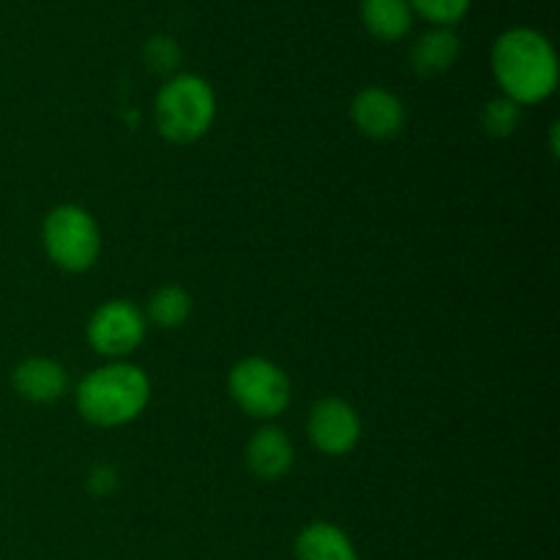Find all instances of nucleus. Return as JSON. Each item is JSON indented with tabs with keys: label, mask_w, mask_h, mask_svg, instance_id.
Masks as SVG:
<instances>
[{
	"label": "nucleus",
	"mask_w": 560,
	"mask_h": 560,
	"mask_svg": "<svg viewBox=\"0 0 560 560\" xmlns=\"http://www.w3.org/2000/svg\"><path fill=\"white\" fill-rule=\"evenodd\" d=\"M492 74L503 96L517 107L539 104L558 88L560 66L550 38L536 27H509L492 44Z\"/></svg>",
	"instance_id": "nucleus-1"
},
{
	"label": "nucleus",
	"mask_w": 560,
	"mask_h": 560,
	"mask_svg": "<svg viewBox=\"0 0 560 560\" xmlns=\"http://www.w3.org/2000/svg\"><path fill=\"white\" fill-rule=\"evenodd\" d=\"M77 410L93 427H124L145 413L151 381L145 370L129 361H113L88 372L74 394Z\"/></svg>",
	"instance_id": "nucleus-2"
},
{
	"label": "nucleus",
	"mask_w": 560,
	"mask_h": 560,
	"mask_svg": "<svg viewBox=\"0 0 560 560\" xmlns=\"http://www.w3.org/2000/svg\"><path fill=\"white\" fill-rule=\"evenodd\" d=\"M159 135L173 145H191L211 131L217 120V93L200 74H175L159 88L153 102Z\"/></svg>",
	"instance_id": "nucleus-3"
},
{
	"label": "nucleus",
	"mask_w": 560,
	"mask_h": 560,
	"mask_svg": "<svg viewBox=\"0 0 560 560\" xmlns=\"http://www.w3.org/2000/svg\"><path fill=\"white\" fill-rule=\"evenodd\" d=\"M42 244L55 266L69 273H82L96 266L102 255V230L85 208L63 202L44 217Z\"/></svg>",
	"instance_id": "nucleus-4"
},
{
	"label": "nucleus",
	"mask_w": 560,
	"mask_h": 560,
	"mask_svg": "<svg viewBox=\"0 0 560 560\" xmlns=\"http://www.w3.org/2000/svg\"><path fill=\"white\" fill-rule=\"evenodd\" d=\"M228 392L246 416L271 421L288 410L293 388L284 370L262 355L241 359L228 375Z\"/></svg>",
	"instance_id": "nucleus-5"
},
{
	"label": "nucleus",
	"mask_w": 560,
	"mask_h": 560,
	"mask_svg": "<svg viewBox=\"0 0 560 560\" xmlns=\"http://www.w3.org/2000/svg\"><path fill=\"white\" fill-rule=\"evenodd\" d=\"M145 312L126 299L104 301L91 315L85 328L88 345L98 355H107L113 361H124L135 353L145 339Z\"/></svg>",
	"instance_id": "nucleus-6"
},
{
	"label": "nucleus",
	"mask_w": 560,
	"mask_h": 560,
	"mask_svg": "<svg viewBox=\"0 0 560 560\" xmlns=\"http://www.w3.org/2000/svg\"><path fill=\"white\" fill-rule=\"evenodd\" d=\"M361 416L342 397H326L312 405L306 435L312 446L326 457H345L361 443Z\"/></svg>",
	"instance_id": "nucleus-7"
},
{
	"label": "nucleus",
	"mask_w": 560,
	"mask_h": 560,
	"mask_svg": "<svg viewBox=\"0 0 560 560\" xmlns=\"http://www.w3.org/2000/svg\"><path fill=\"white\" fill-rule=\"evenodd\" d=\"M350 118H353L355 129L370 140H392L405 129L408 113L397 93L381 85H370L353 96Z\"/></svg>",
	"instance_id": "nucleus-8"
},
{
	"label": "nucleus",
	"mask_w": 560,
	"mask_h": 560,
	"mask_svg": "<svg viewBox=\"0 0 560 560\" xmlns=\"http://www.w3.org/2000/svg\"><path fill=\"white\" fill-rule=\"evenodd\" d=\"M11 386L27 402L49 405L58 402L69 392V375L58 361L47 359V355H31L14 366Z\"/></svg>",
	"instance_id": "nucleus-9"
},
{
	"label": "nucleus",
	"mask_w": 560,
	"mask_h": 560,
	"mask_svg": "<svg viewBox=\"0 0 560 560\" xmlns=\"http://www.w3.org/2000/svg\"><path fill=\"white\" fill-rule=\"evenodd\" d=\"M246 468L260 481H279L293 470L295 448L288 432L279 427H262L246 443Z\"/></svg>",
	"instance_id": "nucleus-10"
},
{
	"label": "nucleus",
	"mask_w": 560,
	"mask_h": 560,
	"mask_svg": "<svg viewBox=\"0 0 560 560\" xmlns=\"http://www.w3.org/2000/svg\"><path fill=\"white\" fill-rule=\"evenodd\" d=\"M293 556L295 560H361L353 539L339 525L326 520H315L301 528V534L295 536Z\"/></svg>",
	"instance_id": "nucleus-11"
},
{
	"label": "nucleus",
	"mask_w": 560,
	"mask_h": 560,
	"mask_svg": "<svg viewBox=\"0 0 560 560\" xmlns=\"http://www.w3.org/2000/svg\"><path fill=\"white\" fill-rule=\"evenodd\" d=\"M459 36L452 27H430L416 38L410 49V69L419 77H438L446 74L459 58Z\"/></svg>",
	"instance_id": "nucleus-12"
},
{
	"label": "nucleus",
	"mask_w": 560,
	"mask_h": 560,
	"mask_svg": "<svg viewBox=\"0 0 560 560\" xmlns=\"http://www.w3.org/2000/svg\"><path fill=\"white\" fill-rule=\"evenodd\" d=\"M359 11L366 33L383 44H394L408 36L416 16L408 0H361Z\"/></svg>",
	"instance_id": "nucleus-13"
},
{
	"label": "nucleus",
	"mask_w": 560,
	"mask_h": 560,
	"mask_svg": "<svg viewBox=\"0 0 560 560\" xmlns=\"http://www.w3.org/2000/svg\"><path fill=\"white\" fill-rule=\"evenodd\" d=\"M191 315V295L180 284H164V288L153 290L151 301H148V320L164 331H175L184 326Z\"/></svg>",
	"instance_id": "nucleus-14"
},
{
	"label": "nucleus",
	"mask_w": 560,
	"mask_h": 560,
	"mask_svg": "<svg viewBox=\"0 0 560 560\" xmlns=\"http://www.w3.org/2000/svg\"><path fill=\"white\" fill-rule=\"evenodd\" d=\"M481 126L490 137L495 140H506L517 131L520 126V107L514 102H509L506 96L501 98H490L481 109Z\"/></svg>",
	"instance_id": "nucleus-15"
},
{
	"label": "nucleus",
	"mask_w": 560,
	"mask_h": 560,
	"mask_svg": "<svg viewBox=\"0 0 560 560\" xmlns=\"http://www.w3.org/2000/svg\"><path fill=\"white\" fill-rule=\"evenodd\" d=\"M413 14L430 22L432 27H452L468 14L474 0H408Z\"/></svg>",
	"instance_id": "nucleus-16"
},
{
	"label": "nucleus",
	"mask_w": 560,
	"mask_h": 560,
	"mask_svg": "<svg viewBox=\"0 0 560 560\" xmlns=\"http://www.w3.org/2000/svg\"><path fill=\"white\" fill-rule=\"evenodd\" d=\"M180 60V47L170 36H153L145 44V63L151 66L159 74H167L178 66Z\"/></svg>",
	"instance_id": "nucleus-17"
},
{
	"label": "nucleus",
	"mask_w": 560,
	"mask_h": 560,
	"mask_svg": "<svg viewBox=\"0 0 560 560\" xmlns=\"http://www.w3.org/2000/svg\"><path fill=\"white\" fill-rule=\"evenodd\" d=\"M118 474H115L113 465H96V468L88 474V490L98 498H107L118 490Z\"/></svg>",
	"instance_id": "nucleus-18"
}]
</instances>
